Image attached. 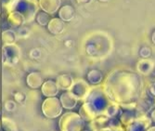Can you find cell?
<instances>
[{
    "label": "cell",
    "mask_w": 155,
    "mask_h": 131,
    "mask_svg": "<svg viewBox=\"0 0 155 131\" xmlns=\"http://www.w3.org/2000/svg\"><path fill=\"white\" fill-rule=\"evenodd\" d=\"M100 1H102V2H106V1H108V0H100Z\"/></svg>",
    "instance_id": "cell-1"
}]
</instances>
